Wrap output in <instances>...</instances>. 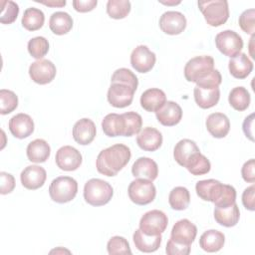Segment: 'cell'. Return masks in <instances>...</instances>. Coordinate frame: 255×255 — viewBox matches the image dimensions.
Returning a JSON list of instances; mask_svg holds the SVG:
<instances>
[{
	"label": "cell",
	"mask_w": 255,
	"mask_h": 255,
	"mask_svg": "<svg viewBox=\"0 0 255 255\" xmlns=\"http://www.w3.org/2000/svg\"><path fill=\"white\" fill-rule=\"evenodd\" d=\"M131 156L128 146L123 143L114 144L103 149L97 157V170L106 176L117 175L129 161Z\"/></svg>",
	"instance_id": "1"
},
{
	"label": "cell",
	"mask_w": 255,
	"mask_h": 255,
	"mask_svg": "<svg viewBox=\"0 0 255 255\" xmlns=\"http://www.w3.org/2000/svg\"><path fill=\"white\" fill-rule=\"evenodd\" d=\"M196 194L205 201L215 204V207H225L236 201V190L232 185L223 184L215 179L200 180L195 185Z\"/></svg>",
	"instance_id": "2"
},
{
	"label": "cell",
	"mask_w": 255,
	"mask_h": 255,
	"mask_svg": "<svg viewBox=\"0 0 255 255\" xmlns=\"http://www.w3.org/2000/svg\"><path fill=\"white\" fill-rule=\"evenodd\" d=\"M113 194L112 185L100 178H92L84 186V198L92 206H102L109 203Z\"/></svg>",
	"instance_id": "3"
},
{
	"label": "cell",
	"mask_w": 255,
	"mask_h": 255,
	"mask_svg": "<svg viewBox=\"0 0 255 255\" xmlns=\"http://www.w3.org/2000/svg\"><path fill=\"white\" fill-rule=\"evenodd\" d=\"M198 7L207 24L212 27L221 26L229 18L228 2L225 0L198 1Z\"/></svg>",
	"instance_id": "4"
},
{
	"label": "cell",
	"mask_w": 255,
	"mask_h": 255,
	"mask_svg": "<svg viewBox=\"0 0 255 255\" xmlns=\"http://www.w3.org/2000/svg\"><path fill=\"white\" fill-rule=\"evenodd\" d=\"M78 192V182L70 176H59L51 182L49 194L57 203H67L75 198Z\"/></svg>",
	"instance_id": "5"
},
{
	"label": "cell",
	"mask_w": 255,
	"mask_h": 255,
	"mask_svg": "<svg viewBox=\"0 0 255 255\" xmlns=\"http://www.w3.org/2000/svg\"><path fill=\"white\" fill-rule=\"evenodd\" d=\"M129 199L137 205H146L152 202L156 195V189L151 180L136 178L132 180L128 189Z\"/></svg>",
	"instance_id": "6"
},
{
	"label": "cell",
	"mask_w": 255,
	"mask_h": 255,
	"mask_svg": "<svg viewBox=\"0 0 255 255\" xmlns=\"http://www.w3.org/2000/svg\"><path fill=\"white\" fill-rule=\"evenodd\" d=\"M214 70V60L210 56H197L190 59L184 67V77L188 82L196 83Z\"/></svg>",
	"instance_id": "7"
},
{
	"label": "cell",
	"mask_w": 255,
	"mask_h": 255,
	"mask_svg": "<svg viewBox=\"0 0 255 255\" xmlns=\"http://www.w3.org/2000/svg\"><path fill=\"white\" fill-rule=\"evenodd\" d=\"M217 49L226 57L234 58L243 48V40L239 34L232 30H224L215 36Z\"/></svg>",
	"instance_id": "8"
},
{
	"label": "cell",
	"mask_w": 255,
	"mask_h": 255,
	"mask_svg": "<svg viewBox=\"0 0 255 255\" xmlns=\"http://www.w3.org/2000/svg\"><path fill=\"white\" fill-rule=\"evenodd\" d=\"M168 218L161 210L153 209L145 212L139 220V229L147 235H158L165 231Z\"/></svg>",
	"instance_id": "9"
},
{
	"label": "cell",
	"mask_w": 255,
	"mask_h": 255,
	"mask_svg": "<svg viewBox=\"0 0 255 255\" xmlns=\"http://www.w3.org/2000/svg\"><path fill=\"white\" fill-rule=\"evenodd\" d=\"M56 66L46 59H41L33 62L29 67L30 78L39 85L51 83L56 77Z\"/></svg>",
	"instance_id": "10"
},
{
	"label": "cell",
	"mask_w": 255,
	"mask_h": 255,
	"mask_svg": "<svg viewBox=\"0 0 255 255\" xmlns=\"http://www.w3.org/2000/svg\"><path fill=\"white\" fill-rule=\"evenodd\" d=\"M55 159L56 164L60 169L65 171H74L82 164L83 157L77 148L71 145H64L57 150Z\"/></svg>",
	"instance_id": "11"
},
{
	"label": "cell",
	"mask_w": 255,
	"mask_h": 255,
	"mask_svg": "<svg viewBox=\"0 0 255 255\" xmlns=\"http://www.w3.org/2000/svg\"><path fill=\"white\" fill-rule=\"evenodd\" d=\"M134 91L128 85L112 83L107 94L108 102L115 108L123 109L129 106L133 100Z\"/></svg>",
	"instance_id": "12"
},
{
	"label": "cell",
	"mask_w": 255,
	"mask_h": 255,
	"mask_svg": "<svg viewBox=\"0 0 255 255\" xmlns=\"http://www.w3.org/2000/svg\"><path fill=\"white\" fill-rule=\"evenodd\" d=\"M155 61V54L144 45L135 47L130 54V65L138 73L149 72L153 68Z\"/></svg>",
	"instance_id": "13"
},
{
	"label": "cell",
	"mask_w": 255,
	"mask_h": 255,
	"mask_svg": "<svg viewBox=\"0 0 255 255\" xmlns=\"http://www.w3.org/2000/svg\"><path fill=\"white\" fill-rule=\"evenodd\" d=\"M159 28L167 35H178L186 28V18L177 11L164 12L159 18Z\"/></svg>",
	"instance_id": "14"
},
{
	"label": "cell",
	"mask_w": 255,
	"mask_h": 255,
	"mask_svg": "<svg viewBox=\"0 0 255 255\" xmlns=\"http://www.w3.org/2000/svg\"><path fill=\"white\" fill-rule=\"evenodd\" d=\"M200 153L197 144L188 138H183L179 140L173 149V157L175 161L183 166L187 167L189 163Z\"/></svg>",
	"instance_id": "15"
},
{
	"label": "cell",
	"mask_w": 255,
	"mask_h": 255,
	"mask_svg": "<svg viewBox=\"0 0 255 255\" xmlns=\"http://www.w3.org/2000/svg\"><path fill=\"white\" fill-rule=\"evenodd\" d=\"M46 170L39 165H29L25 167L20 174L22 185L30 190H35L42 187L46 181Z\"/></svg>",
	"instance_id": "16"
},
{
	"label": "cell",
	"mask_w": 255,
	"mask_h": 255,
	"mask_svg": "<svg viewBox=\"0 0 255 255\" xmlns=\"http://www.w3.org/2000/svg\"><path fill=\"white\" fill-rule=\"evenodd\" d=\"M197 234L196 226L188 219H180L173 225L170 238L175 242L191 245Z\"/></svg>",
	"instance_id": "17"
},
{
	"label": "cell",
	"mask_w": 255,
	"mask_h": 255,
	"mask_svg": "<svg viewBox=\"0 0 255 255\" xmlns=\"http://www.w3.org/2000/svg\"><path fill=\"white\" fill-rule=\"evenodd\" d=\"M155 116L162 126L173 127L181 121L182 110L175 102L167 101L155 112Z\"/></svg>",
	"instance_id": "18"
},
{
	"label": "cell",
	"mask_w": 255,
	"mask_h": 255,
	"mask_svg": "<svg viewBox=\"0 0 255 255\" xmlns=\"http://www.w3.org/2000/svg\"><path fill=\"white\" fill-rule=\"evenodd\" d=\"M9 130L17 138H26L34 131V122L27 114H17L9 121Z\"/></svg>",
	"instance_id": "19"
},
{
	"label": "cell",
	"mask_w": 255,
	"mask_h": 255,
	"mask_svg": "<svg viewBox=\"0 0 255 255\" xmlns=\"http://www.w3.org/2000/svg\"><path fill=\"white\" fill-rule=\"evenodd\" d=\"M96 125L90 119L79 120L73 128V137L76 142L82 145L90 144L96 136Z\"/></svg>",
	"instance_id": "20"
},
{
	"label": "cell",
	"mask_w": 255,
	"mask_h": 255,
	"mask_svg": "<svg viewBox=\"0 0 255 255\" xmlns=\"http://www.w3.org/2000/svg\"><path fill=\"white\" fill-rule=\"evenodd\" d=\"M137 145L145 151H155L162 144V134L154 128L146 127L136 136Z\"/></svg>",
	"instance_id": "21"
},
{
	"label": "cell",
	"mask_w": 255,
	"mask_h": 255,
	"mask_svg": "<svg viewBox=\"0 0 255 255\" xmlns=\"http://www.w3.org/2000/svg\"><path fill=\"white\" fill-rule=\"evenodd\" d=\"M205 125L208 132L216 138L225 137L230 130L229 119L222 113L210 114L207 117Z\"/></svg>",
	"instance_id": "22"
},
{
	"label": "cell",
	"mask_w": 255,
	"mask_h": 255,
	"mask_svg": "<svg viewBox=\"0 0 255 255\" xmlns=\"http://www.w3.org/2000/svg\"><path fill=\"white\" fill-rule=\"evenodd\" d=\"M131 173L136 178H145L153 181L158 175V166L153 159L141 156L133 162Z\"/></svg>",
	"instance_id": "23"
},
{
	"label": "cell",
	"mask_w": 255,
	"mask_h": 255,
	"mask_svg": "<svg viewBox=\"0 0 255 255\" xmlns=\"http://www.w3.org/2000/svg\"><path fill=\"white\" fill-rule=\"evenodd\" d=\"M166 102L165 93L156 88L147 89L140 96V106L146 112H156Z\"/></svg>",
	"instance_id": "24"
},
{
	"label": "cell",
	"mask_w": 255,
	"mask_h": 255,
	"mask_svg": "<svg viewBox=\"0 0 255 255\" xmlns=\"http://www.w3.org/2000/svg\"><path fill=\"white\" fill-rule=\"evenodd\" d=\"M228 68L231 76L234 78L245 79L252 72L253 63L245 53H239L237 56L230 59Z\"/></svg>",
	"instance_id": "25"
},
{
	"label": "cell",
	"mask_w": 255,
	"mask_h": 255,
	"mask_svg": "<svg viewBox=\"0 0 255 255\" xmlns=\"http://www.w3.org/2000/svg\"><path fill=\"white\" fill-rule=\"evenodd\" d=\"M214 218L218 224L224 227H233L240 218L239 207L236 202L225 207H215Z\"/></svg>",
	"instance_id": "26"
},
{
	"label": "cell",
	"mask_w": 255,
	"mask_h": 255,
	"mask_svg": "<svg viewBox=\"0 0 255 255\" xmlns=\"http://www.w3.org/2000/svg\"><path fill=\"white\" fill-rule=\"evenodd\" d=\"M135 247L144 253H150L156 251L161 244V234L147 235L140 229H136L132 236Z\"/></svg>",
	"instance_id": "27"
},
{
	"label": "cell",
	"mask_w": 255,
	"mask_h": 255,
	"mask_svg": "<svg viewBox=\"0 0 255 255\" xmlns=\"http://www.w3.org/2000/svg\"><path fill=\"white\" fill-rule=\"evenodd\" d=\"M26 152L27 157L30 161L42 163L49 158L51 153V147L45 139L37 138L28 144Z\"/></svg>",
	"instance_id": "28"
},
{
	"label": "cell",
	"mask_w": 255,
	"mask_h": 255,
	"mask_svg": "<svg viewBox=\"0 0 255 255\" xmlns=\"http://www.w3.org/2000/svg\"><path fill=\"white\" fill-rule=\"evenodd\" d=\"M194 100L197 106L201 109H210L217 105L220 99L219 88L204 89L195 86L193 90Z\"/></svg>",
	"instance_id": "29"
},
{
	"label": "cell",
	"mask_w": 255,
	"mask_h": 255,
	"mask_svg": "<svg viewBox=\"0 0 255 255\" xmlns=\"http://www.w3.org/2000/svg\"><path fill=\"white\" fill-rule=\"evenodd\" d=\"M225 242V236L222 232L214 229L205 231L199 238V246L206 252L212 253L219 251Z\"/></svg>",
	"instance_id": "30"
},
{
	"label": "cell",
	"mask_w": 255,
	"mask_h": 255,
	"mask_svg": "<svg viewBox=\"0 0 255 255\" xmlns=\"http://www.w3.org/2000/svg\"><path fill=\"white\" fill-rule=\"evenodd\" d=\"M49 27L54 34L65 35L73 28V19L67 12L58 11L51 15Z\"/></svg>",
	"instance_id": "31"
},
{
	"label": "cell",
	"mask_w": 255,
	"mask_h": 255,
	"mask_svg": "<svg viewBox=\"0 0 255 255\" xmlns=\"http://www.w3.org/2000/svg\"><path fill=\"white\" fill-rule=\"evenodd\" d=\"M102 128L104 133L110 137L124 135L125 125L123 116L115 113L107 115L102 122Z\"/></svg>",
	"instance_id": "32"
},
{
	"label": "cell",
	"mask_w": 255,
	"mask_h": 255,
	"mask_svg": "<svg viewBox=\"0 0 255 255\" xmlns=\"http://www.w3.org/2000/svg\"><path fill=\"white\" fill-rule=\"evenodd\" d=\"M45 22V15L42 10L34 7L27 8L22 17V26L28 31L41 29Z\"/></svg>",
	"instance_id": "33"
},
{
	"label": "cell",
	"mask_w": 255,
	"mask_h": 255,
	"mask_svg": "<svg viewBox=\"0 0 255 255\" xmlns=\"http://www.w3.org/2000/svg\"><path fill=\"white\" fill-rule=\"evenodd\" d=\"M250 94L244 87L233 88L229 93L228 102L230 106L238 112H243L247 110L250 105Z\"/></svg>",
	"instance_id": "34"
},
{
	"label": "cell",
	"mask_w": 255,
	"mask_h": 255,
	"mask_svg": "<svg viewBox=\"0 0 255 255\" xmlns=\"http://www.w3.org/2000/svg\"><path fill=\"white\" fill-rule=\"evenodd\" d=\"M168 202L174 210H184L188 207L190 202V193L186 187L176 186L168 195Z\"/></svg>",
	"instance_id": "35"
},
{
	"label": "cell",
	"mask_w": 255,
	"mask_h": 255,
	"mask_svg": "<svg viewBox=\"0 0 255 255\" xmlns=\"http://www.w3.org/2000/svg\"><path fill=\"white\" fill-rule=\"evenodd\" d=\"M130 12V2L128 0H109L107 13L113 19H124Z\"/></svg>",
	"instance_id": "36"
},
{
	"label": "cell",
	"mask_w": 255,
	"mask_h": 255,
	"mask_svg": "<svg viewBox=\"0 0 255 255\" xmlns=\"http://www.w3.org/2000/svg\"><path fill=\"white\" fill-rule=\"evenodd\" d=\"M124 118L125 132L124 136H132L140 131L142 126V119L139 114L135 112H128L122 114Z\"/></svg>",
	"instance_id": "37"
},
{
	"label": "cell",
	"mask_w": 255,
	"mask_h": 255,
	"mask_svg": "<svg viewBox=\"0 0 255 255\" xmlns=\"http://www.w3.org/2000/svg\"><path fill=\"white\" fill-rule=\"evenodd\" d=\"M112 83H120V84L128 85L134 92L136 91L138 86L137 77L130 70L127 68H120L116 70L111 78V84Z\"/></svg>",
	"instance_id": "38"
},
{
	"label": "cell",
	"mask_w": 255,
	"mask_h": 255,
	"mask_svg": "<svg viewBox=\"0 0 255 255\" xmlns=\"http://www.w3.org/2000/svg\"><path fill=\"white\" fill-rule=\"evenodd\" d=\"M27 48H28L29 54L33 58L37 60H41L44 56H46V54L49 51V42L45 37L38 36V37L32 38L28 42Z\"/></svg>",
	"instance_id": "39"
},
{
	"label": "cell",
	"mask_w": 255,
	"mask_h": 255,
	"mask_svg": "<svg viewBox=\"0 0 255 255\" xmlns=\"http://www.w3.org/2000/svg\"><path fill=\"white\" fill-rule=\"evenodd\" d=\"M0 113L1 115H7L12 113L18 107V97L10 90L2 89L0 91Z\"/></svg>",
	"instance_id": "40"
},
{
	"label": "cell",
	"mask_w": 255,
	"mask_h": 255,
	"mask_svg": "<svg viewBox=\"0 0 255 255\" xmlns=\"http://www.w3.org/2000/svg\"><path fill=\"white\" fill-rule=\"evenodd\" d=\"M1 15L0 22L2 24H12L19 14V6L10 0L1 2Z\"/></svg>",
	"instance_id": "41"
},
{
	"label": "cell",
	"mask_w": 255,
	"mask_h": 255,
	"mask_svg": "<svg viewBox=\"0 0 255 255\" xmlns=\"http://www.w3.org/2000/svg\"><path fill=\"white\" fill-rule=\"evenodd\" d=\"M108 253L114 254H131V250L128 240L122 236L112 237L107 244Z\"/></svg>",
	"instance_id": "42"
},
{
	"label": "cell",
	"mask_w": 255,
	"mask_h": 255,
	"mask_svg": "<svg viewBox=\"0 0 255 255\" xmlns=\"http://www.w3.org/2000/svg\"><path fill=\"white\" fill-rule=\"evenodd\" d=\"M211 164L205 155L201 152L189 163L186 169L193 175H203L210 171Z\"/></svg>",
	"instance_id": "43"
},
{
	"label": "cell",
	"mask_w": 255,
	"mask_h": 255,
	"mask_svg": "<svg viewBox=\"0 0 255 255\" xmlns=\"http://www.w3.org/2000/svg\"><path fill=\"white\" fill-rule=\"evenodd\" d=\"M254 17H255V10L248 9L245 10L239 17V26L240 28L249 35H254L255 32V24H254Z\"/></svg>",
	"instance_id": "44"
},
{
	"label": "cell",
	"mask_w": 255,
	"mask_h": 255,
	"mask_svg": "<svg viewBox=\"0 0 255 255\" xmlns=\"http://www.w3.org/2000/svg\"><path fill=\"white\" fill-rule=\"evenodd\" d=\"M222 82V77L221 74L219 73L218 70L214 69L210 74H208L206 77L198 80L195 84L199 88H204V89H213V88H218L219 85Z\"/></svg>",
	"instance_id": "45"
},
{
	"label": "cell",
	"mask_w": 255,
	"mask_h": 255,
	"mask_svg": "<svg viewBox=\"0 0 255 255\" xmlns=\"http://www.w3.org/2000/svg\"><path fill=\"white\" fill-rule=\"evenodd\" d=\"M165 252L168 255H188L190 253V245L175 242L170 238L167 241Z\"/></svg>",
	"instance_id": "46"
},
{
	"label": "cell",
	"mask_w": 255,
	"mask_h": 255,
	"mask_svg": "<svg viewBox=\"0 0 255 255\" xmlns=\"http://www.w3.org/2000/svg\"><path fill=\"white\" fill-rule=\"evenodd\" d=\"M0 192L1 194H8L13 191L15 187V178L12 174L7 173L5 171L0 172Z\"/></svg>",
	"instance_id": "47"
},
{
	"label": "cell",
	"mask_w": 255,
	"mask_h": 255,
	"mask_svg": "<svg viewBox=\"0 0 255 255\" xmlns=\"http://www.w3.org/2000/svg\"><path fill=\"white\" fill-rule=\"evenodd\" d=\"M254 168H255V160L253 158L249 159L248 161H246L243 164V166L241 168V174H242V178L246 182L253 183L255 181Z\"/></svg>",
	"instance_id": "48"
},
{
	"label": "cell",
	"mask_w": 255,
	"mask_h": 255,
	"mask_svg": "<svg viewBox=\"0 0 255 255\" xmlns=\"http://www.w3.org/2000/svg\"><path fill=\"white\" fill-rule=\"evenodd\" d=\"M254 193H255V185L247 187L242 193V203L244 207L250 211H254L255 203H254Z\"/></svg>",
	"instance_id": "49"
},
{
	"label": "cell",
	"mask_w": 255,
	"mask_h": 255,
	"mask_svg": "<svg viewBox=\"0 0 255 255\" xmlns=\"http://www.w3.org/2000/svg\"><path fill=\"white\" fill-rule=\"evenodd\" d=\"M74 9L80 13H86L94 10L96 8L98 1L97 0H74L72 2Z\"/></svg>",
	"instance_id": "50"
},
{
	"label": "cell",
	"mask_w": 255,
	"mask_h": 255,
	"mask_svg": "<svg viewBox=\"0 0 255 255\" xmlns=\"http://www.w3.org/2000/svg\"><path fill=\"white\" fill-rule=\"evenodd\" d=\"M253 123H254V114L249 115L243 122L242 129L246 137H248L251 141H254L253 137Z\"/></svg>",
	"instance_id": "51"
},
{
	"label": "cell",
	"mask_w": 255,
	"mask_h": 255,
	"mask_svg": "<svg viewBox=\"0 0 255 255\" xmlns=\"http://www.w3.org/2000/svg\"><path fill=\"white\" fill-rule=\"evenodd\" d=\"M36 2H39L41 4H44V5H47V6H50V7H63L66 5V1H36Z\"/></svg>",
	"instance_id": "52"
},
{
	"label": "cell",
	"mask_w": 255,
	"mask_h": 255,
	"mask_svg": "<svg viewBox=\"0 0 255 255\" xmlns=\"http://www.w3.org/2000/svg\"><path fill=\"white\" fill-rule=\"evenodd\" d=\"M161 3H163L165 5H176V4H179L180 1H177V2H161Z\"/></svg>",
	"instance_id": "53"
}]
</instances>
